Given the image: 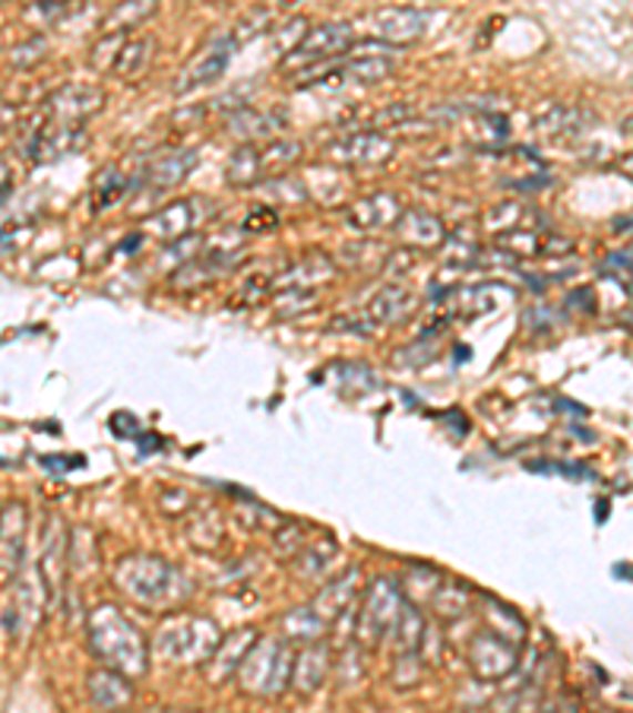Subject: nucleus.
<instances>
[{"mask_svg":"<svg viewBox=\"0 0 633 713\" xmlns=\"http://www.w3.org/2000/svg\"><path fill=\"white\" fill-rule=\"evenodd\" d=\"M257 644V638H254V631H244V634H235L228 644H218L216 646V663H222V669H218V679H225L232 669H238L241 663H244V656H247V650Z\"/></svg>","mask_w":633,"mask_h":713,"instance_id":"nucleus-15","label":"nucleus"},{"mask_svg":"<svg viewBox=\"0 0 633 713\" xmlns=\"http://www.w3.org/2000/svg\"><path fill=\"white\" fill-rule=\"evenodd\" d=\"M390 631H394V644L399 653H412V650H418V644H421V631H425L421 612H418L416 605L402 602Z\"/></svg>","mask_w":633,"mask_h":713,"instance_id":"nucleus-13","label":"nucleus"},{"mask_svg":"<svg viewBox=\"0 0 633 713\" xmlns=\"http://www.w3.org/2000/svg\"><path fill=\"white\" fill-rule=\"evenodd\" d=\"M257 225L273 228V225H276V213H266V206L257 210V213H251V216H247V223H244V228H247V232H257Z\"/></svg>","mask_w":633,"mask_h":713,"instance_id":"nucleus-17","label":"nucleus"},{"mask_svg":"<svg viewBox=\"0 0 633 713\" xmlns=\"http://www.w3.org/2000/svg\"><path fill=\"white\" fill-rule=\"evenodd\" d=\"M285 624L292 628V634H298V638H305V641H314V638L320 634V619L310 615V612H295V615L285 619Z\"/></svg>","mask_w":633,"mask_h":713,"instance_id":"nucleus-16","label":"nucleus"},{"mask_svg":"<svg viewBox=\"0 0 633 713\" xmlns=\"http://www.w3.org/2000/svg\"><path fill=\"white\" fill-rule=\"evenodd\" d=\"M355 35L346 23H333V26H320L307 35L302 45L295 48V58L298 61H327V58H336L343 51H349Z\"/></svg>","mask_w":633,"mask_h":713,"instance_id":"nucleus-9","label":"nucleus"},{"mask_svg":"<svg viewBox=\"0 0 633 713\" xmlns=\"http://www.w3.org/2000/svg\"><path fill=\"white\" fill-rule=\"evenodd\" d=\"M89 697L99 707H124L133 701V689L121 672H92L89 679Z\"/></svg>","mask_w":633,"mask_h":713,"instance_id":"nucleus-12","label":"nucleus"},{"mask_svg":"<svg viewBox=\"0 0 633 713\" xmlns=\"http://www.w3.org/2000/svg\"><path fill=\"white\" fill-rule=\"evenodd\" d=\"M89 641L95 646V653L114 666V672H143L146 669V646L140 631L133 628L118 609L102 605L92 612L89 622Z\"/></svg>","mask_w":633,"mask_h":713,"instance_id":"nucleus-1","label":"nucleus"},{"mask_svg":"<svg viewBox=\"0 0 633 713\" xmlns=\"http://www.w3.org/2000/svg\"><path fill=\"white\" fill-rule=\"evenodd\" d=\"M399 590L390 580H377L368 590L365 600V612H361V624H358V638L368 646H374L390 628H394L396 615H399Z\"/></svg>","mask_w":633,"mask_h":713,"instance_id":"nucleus-4","label":"nucleus"},{"mask_svg":"<svg viewBox=\"0 0 633 713\" xmlns=\"http://www.w3.org/2000/svg\"><path fill=\"white\" fill-rule=\"evenodd\" d=\"M295 672V653L285 641H266L254 644V653L244 656L238 666L244 689L254 694H283Z\"/></svg>","mask_w":633,"mask_h":713,"instance_id":"nucleus-2","label":"nucleus"},{"mask_svg":"<svg viewBox=\"0 0 633 713\" xmlns=\"http://www.w3.org/2000/svg\"><path fill=\"white\" fill-rule=\"evenodd\" d=\"M162 650L175 660H206L210 653H216L218 646V628L206 619H175L162 628L159 638Z\"/></svg>","mask_w":633,"mask_h":713,"instance_id":"nucleus-3","label":"nucleus"},{"mask_svg":"<svg viewBox=\"0 0 633 713\" xmlns=\"http://www.w3.org/2000/svg\"><path fill=\"white\" fill-rule=\"evenodd\" d=\"M232 48H235L232 39H218V42H213V45L206 48L191 68L184 70V77H181V83H177V92L194 90V86L213 83L216 77H222V70L228 68Z\"/></svg>","mask_w":633,"mask_h":713,"instance_id":"nucleus-10","label":"nucleus"},{"mask_svg":"<svg viewBox=\"0 0 633 713\" xmlns=\"http://www.w3.org/2000/svg\"><path fill=\"white\" fill-rule=\"evenodd\" d=\"M517 660V644L513 638L503 634H481L472 644V666L481 679H501L513 669Z\"/></svg>","mask_w":633,"mask_h":713,"instance_id":"nucleus-8","label":"nucleus"},{"mask_svg":"<svg viewBox=\"0 0 633 713\" xmlns=\"http://www.w3.org/2000/svg\"><path fill=\"white\" fill-rule=\"evenodd\" d=\"M197 156L194 153H175V156H165L155 162L150 169V179L159 184V187H172L177 181L187 175V169H194Z\"/></svg>","mask_w":633,"mask_h":713,"instance_id":"nucleus-14","label":"nucleus"},{"mask_svg":"<svg viewBox=\"0 0 633 713\" xmlns=\"http://www.w3.org/2000/svg\"><path fill=\"white\" fill-rule=\"evenodd\" d=\"M118 580L127 593L140 597V600H159L169 590L172 568L162 564L159 558H131L118 568Z\"/></svg>","mask_w":633,"mask_h":713,"instance_id":"nucleus-5","label":"nucleus"},{"mask_svg":"<svg viewBox=\"0 0 633 713\" xmlns=\"http://www.w3.org/2000/svg\"><path fill=\"white\" fill-rule=\"evenodd\" d=\"M292 143H269V146H263V150H241L238 156L232 159V165H228V179L235 181V184H251V181H261L263 179V169H283L288 165L295 153H285Z\"/></svg>","mask_w":633,"mask_h":713,"instance_id":"nucleus-7","label":"nucleus"},{"mask_svg":"<svg viewBox=\"0 0 633 713\" xmlns=\"http://www.w3.org/2000/svg\"><path fill=\"white\" fill-rule=\"evenodd\" d=\"M333 153L346 162H384L394 153V140L377 131H361V134H351L343 143H336Z\"/></svg>","mask_w":633,"mask_h":713,"instance_id":"nucleus-11","label":"nucleus"},{"mask_svg":"<svg viewBox=\"0 0 633 713\" xmlns=\"http://www.w3.org/2000/svg\"><path fill=\"white\" fill-rule=\"evenodd\" d=\"M25 508L10 505L0 511V580L17 578L22 564V546H25Z\"/></svg>","mask_w":633,"mask_h":713,"instance_id":"nucleus-6","label":"nucleus"}]
</instances>
